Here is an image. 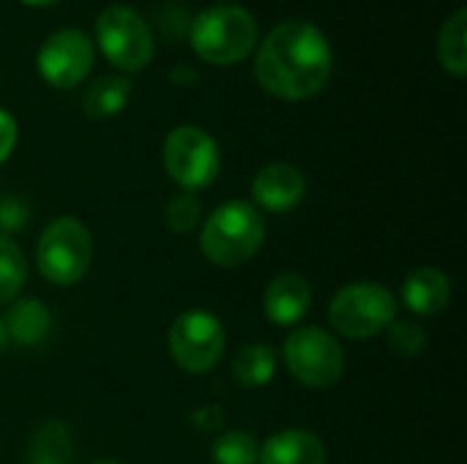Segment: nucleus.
I'll list each match as a JSON object with an SVG mask.
<instances>
[{"label":"nucleus","instance_id":"6e6552de","mask_svg":"<svg viewBox=\"0 0 467 464\" xmlns=\"http://www.w3.org/2000/svg\"><path fill=\"white\" fill-rule=\"evenodd\" d=\"M161 161H164L167 175L186 191L211 186L222 170L216 139L205 129H197V126L172 129L164 139Z\"/></svg>","mask_w":467,"mask_h":464},{"label":"nucleus","instance_id":"9d476101","mask_svg":"<svg viewBox=\"0 0 467 464\" xmlns=\"http://www.w3.org/2000/svg\"><path fill=\"white\" fill-rule=\"evenodd\" d=\"M93 60V38L79 27H60L38 49V74L47 85L68 90L90 74Z\"/></svg>","mask_w":467,"mask_h":464},{"label":"nucleus","instance_id":"4be33fe9","mask_svg":"<svg viewBox=\"0 0 467 464\" xmlns=\"http://www.w3.org/2000/svg\"><path fill=\"white\" fill-rule=\"evenodd\" d=\"M202 205L194 194H175L164 208V222L172 232H192L200 224Z\"/></svg>","mask_w":467,"mask_h":464},{"label":"nucleus","instance_id":"dca6fc26","mask_svg":"<svg viewBox=\"0 0 467 464\" xmlns=\"http://www.w3.org/2000/svg\"><path fill=\"white\" fill-rule=\"evenodd\" d=\"M131 98V82L118 74H104L90 82L82 98V109L90 120H107L126 109Z\"/></svg>","mask_w":467,"mask_h":464},{"label":"nucleus","instance_id":"f257e3e1","mask_svg":"<svg viewBox=\"0 0 467 464\" xmlns=\"http://www.w3.org/2000/svg\"><path fill=\"white\" fill-rule=\"evenodd\" d=\"M334 71V52L326 33L306 19L279 22L260 44L254 77L265 93L282 101L317 96Z\"/></svg>","mask_w":467,"mask_h":464},{"label":"nucleus","instance_id":"b1692460","mask_svg":"<svg viewBox=\"0 0 467 464\" xmlns=\"http://www.w3.org/2000/svg\"><path fill=\"white\" fill-rule=\"evenodd\" d=\"M30 216V208L19 200V197H0V232H16L25 227Z\"/></svg>","mask_w":467,"mask_h":464},{"label":"nucleus","instance_id":"f03ea898","mask_svg":"<svg viewBox=\"0 0 467 464\" xmlns=\"http://www.w3.org/2000/svg\"><path fill=\"white\" fill-rule=\"evenodd\" d=\"M265 241V219L246 200L219 205L200 232L202 254L219 268H238L249 263Z\"/></svg>","mask_w":467,"mask_h":464},{"label":"nucleus","instance_id":"6ab92c4d","mask_svg":"<svg viewBox=\"0 0 467 464\" xmlns=\"http://www.w3.org/2000/svg\"><path fill=\"white\" fill-rule=\"evenodd\" d=\"M438 57L441 66L454 74V77H465L467 74V11L460 8L454 11L438 36Z\"/></svg>","mask_w":467,"mask_h":464},{"label":"nucleus","instance_id":"a211bd4d","mask_svg":"<svg viewBox=\"0 0 467 464\" xmlns=\"http://www.w3.org/2000/svg\"><path fill=\"white\" fill-rule=\"evenodd\" d=\"M276 375V353L271 345H246L233 358V377L244 388H260Z\"/></svg>","mask_w":467,"mask_h":464},{"label":"nucleus","instance_id":"c85d7f7f","mask_svg":"<svg viewBox=\"0 0 467 464\" xmlns=\"http://www.w3.org/2000/svg\"><path fill=\"white\" fill-rule=\"evenodd\" d=\"M224 3H230V0H224Z\"/></svg>","mask_w":467,"mask_h":464},{"label":"nucleus","instance_id":"aec40b11","mask_svg":"<svg viewBox=\"0 0 467 464\" xmlns=\"http://www.w3.org/2000/svg\"><path fill=\"white\" fill-rule=\"evenodd\" d=\"M27 279V260L22 249L8 238L0 235V306H8Z\"/></svg>","mask_w":467,"mask_h":464},{"label":"nucleus","instance_id":"cd10ccee","mask_svg":"<svg viewBox=\"0 0 467 464\" xmlns=\"http://www.w3.org/2000/svg\"><path fill=\"white\" fill-rule=\"evenodd\" d=\"M90 464H120V462H115V459H96V462H90Z\"/></svg>","mask_w":467,"mask_h":464},{"label":"nucleus","instance_id":"423d86ee","mask_svg":"<svg viewBox=\"0 0 467 464\" xmlns=\"http://www.w3.org/2000/svg\"><path fill=\"white\" fill-rule=\"evenodd\" d=\"M328 320L348 339H372L397 320V298L375 282L348 284L331 298Z\"/></svg>","mask_w":467,"mask_h":464},{"label":"nucleus","instance_id":"f8f14e48","mask_svg":"<svg viewBox=\"0 0 467 464\" xmlns=\"http://www.w3.org/2000/svg\"><path fill=\"white\" fill-rule=\"evenodd\" d=\"M312 304V284L298 273H279L263 295L265 317L276 325H296Z\"/></svg>","mask_w":467,"mask_h":464},{"label":"nucleus","instance_id":"39448f33","mask_svg":"<svg viewBox=\"0 0 467 464\" xmlns=\"http://www.w3.org/2000/svg\"><path fill=\"white\" fill-rule=\"evenodd\" d=\"M96 44L120 71H140L153 60L156 38L150 25L131 5L115 3L96 16Z\"/></svg>","mask_w":467,"mask_h":464},{"label":"nucleus","instance_id":"5701e85b","mask_svg":"<svg viewBox=\"0 0 467 464\" xmlns=\"http://www.w3.org/2000/svg\"><path fill=\"white\" fill-rule=\"evenodd\" d=\"M389 328H391V331H389V347H391L397 356H402V358H416V356L424 353V347H427V334H424L421 325H416V323H410V320H394Z\"/></svg>","mask_w":467,"mask_h":464},{"label":"nucleus","instance_id":"393cba45","mask_svg":"<svg viewBox=\"0 0 467 464\" xmlns=\"http://www.w3.org/2000/svg\"><path fill=\"white\" fill-rule=\"evenodd\" d=\"M14 145H16V120L11 112L0 109V164L11 156Z\"/></svg>","mask_w":467,"mask_h":464},{"label":"nucleus","instance_id":"412c9836","mask_svg":"<svg viewBox=\"0 0 467 464\" xmlns=\"http://www.w3.org/2000/svg\"><path fill=\"white\" fill-rule=\"evenodd\" d=\"M260 449L252 435L246 432H224L213 443V462L216 464H257Z\"/></svg>","mask_w":467,"mask_h":464},{"label":"nucleus","instance_id":"9b49d317","mask_svg":"<svg viewBox=\"0 0 467 464\" xmlns=\"http://www.w3.org/2000/svg\"><path fill=\"white\" fill-rule=\"evenodd\" d=\"M306 194V178L296 164L276 161L263 167L252 180V197L260 208L285 213L293 211Z\"/></svg>","mask_w":467,"mask_h":464},{"label":"nucleus","instance_id":"7ed1b4c3","mask_svg":"<svg viewBox=\"0 0 467 464\" xmlns=\"http://www.w3.org/2000/svg\"><path fill=\"white\" fill-rule=\"evenodd\" d=\"M260 36L257 19L241 5H213L194 16L189 27L192 49L211 66H235L254 49Z\"/></svg>","mask_w":467,"mask_h":464},{"label":"nucleus","instance_id":"bb28decb","mask_svg":"<svg viewBox=\"0 0 467 464\" xmlns=\"http://www.w3.org/2000/svg\"><path fill=\"white\" fill-rule=\"evenodd\" d=\"M5 345H8V336H5V328H3V320H0V356L5 350Z\"/></svg>","mask_w":467,"mask_h":464},{"label":"nucleus","instance_id":"f3484780","mask_svg":"<svg viewBox=\"0 0 467 464\" xmlns=\"http://www.w3.org/2000/svg\"><path fill=\"white\" fill-rule=\"evenodd\" d=\"M71 459V435L66 424L49 418L44 421L27 443V464H68Z\"/></svg>","mask_w":467,"mask_h":464},{"label":"nucleus","instance_id":"2eb2a0df","mask_svg":"<svg viewBox=\"0 0 467 464\" xmlns=\"http://www.w3.org/2000/svg\"><path fill=\"white\" fill-rule=\"evenodd\" d=\"M49 325H52L49 309L38 298L16 301L8 309L5 320H3L5 336L14 339L16 345H25V347H33V345L44 342L47 334H49Z\"/></svg>","mask_w":467,"mask_h":464},{"label":"nucleus","instance_id":"a878e982","mask_svg":"<svg viewBox=\"0 0 467 464\" xmlns=\"http://www.w3.org/2000/svg\"><path fill=\"white\" fill-rule=\"evenodd\" d=\"M25 5H36V8H44V5H55V3H60V0H22Z\"/></svg>","mask_w":467,"mask_h":464},{"label":"nucleus","instance_id":"ddd939ff","mask_svg":"<svg viewBox=\"0 0 467 464\" xmlns=\"http://www.w3.org/2000/svg\"><path fill=\"white\" fill-rule=\"evenodd\" d=\"M402 301L413 314H441L449 301H451V279L432 265H421L416 268L402 287Z\"/></svg>","mask_w":467,"mask_h":464},{"label":"nucleus","instance_id":"4468645a","mask_svg":"<svg viewBox=\"0 0 467 464\" xmlns=\"http://www.w3.org/2000/svg\"><path fill=\"white\" fill-rule=\"evenodd\" d=\"M257 464H326V446L315 432L285 429L265 440Z\"/></svg>","mask_w":467,"mask_h":464},{"label":"nucleus","instance_id":"1a4fd4ad","mask_svg":"<svg viewBox=\"0 0 467 464\" xmlns=\"http://www.w3.org/2000/svg\"><path fill=\"white\" fill-rule=\"evenodd\" d=\"M224 342L227 339L219 317L205 309H189L178 314L170 328V353L189 375H205L216 369L224 356Z\"/></svg>","mask_w":467,"mask_h":464},{"label":"nucleus","instance_id":"0eeeda50","mask_svg":"<svg viewBox=\"0 0 467 464\" xmlns=\"http://www.w3.org/2000/svg\"><path fill=\"white\" fill-rule=\"evenodd\" d=\"M290 375L306 388H331L345 375V350L328 331L317 325L296 328L287 334L282 347Z\"/></svg>","mask_w":467,"mask_h":464},{"label":"nucleus","instance_id":"20e7f679","mask_svg":"<svg viewBox=\"0 0 467 464\" xmlns=\"http://www.w3.org/2000/svg\"><path fill=\"white\" fill-rule=\"evenodd\" d=\"M93 263V238L74 216L49 222L36 243V265L41 276L57 287L77 284Z\"/></svg>","mask_w":467,"mask_h":464}]
</instances>
